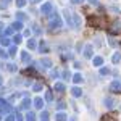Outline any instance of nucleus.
<instances>
[{"label": "nucleus", "instance_id": "393cba45", "mask_svg": "<svg viewBox=\"0 0 121 121\" xmlns=\"http://www.w3.org/2000/svg\"><path fill=\"white\" fill-rule=\"evenodd\" d=\"M16 16H18V21H19V23H23V19L26 18V15H24L23 11H18V13H16Z\"/></svg>", "mask_w": 121, "mask_h": 121}, {"label": "nucleus", "instance_id": "2f4dec72", "mask_svg": "<svg viewBox=\"0 0 121 121\" xmlns=\"http://www.w3.org/2000/svg\"><path fill=\"white\" fill-rule=\"evenodd\" d=\"M39 48H40V52H47V50H48V48H47V45L42 42V40H40V45H39Z\"/></svg>", "mask_w": 121, "mask_h": 121}, {"label": "nucleus", "instance_id": "c03bdc74", "mask_svg": "<svg viewBox=\"0 0 121 121\" xmlns=\"http://www.w3.org/2000/svg\"><path fill=\"white\" fill-rule=\"evenodd\" d=\"M71 2H73V3H82L84 0H71Z\"/></svg>", "mask_w": 121, "mask_h": 121}, {"label": "nucleus", "instance_id": "a211bd4d", "mask_svg": "<svg viewBox=\"0 0 121 121\" xmlns=\"http://www.w3.org/2000/svg\"><path fill=\"white\" fill-rule=\"evenodd\" d=\"M71 94H73L74 97H81V94H82V91H81L79 87H73V89H71Z\"/></svg>", "mask_w": 121, "mask_h": 121}, {"label": "nucleus", "instance_id": "f257e3e1", "mask_svg": "<svg viewBox=\"0 0 121 121\" xmlns=\"http://www.w3.org/2000/svg\"><path fill=\"white\" fill-rule=\"evenodd\" d=\"M89 24L94 26V28H105V26H107L103 16H91V18H89Z\"/></svg>", "mask_w": 121, "mask_h": 121}, {"label": "nucleus", "instance_id": "9d476101", "mask_svg": "<svg viewBox=\"0 0 121 121\" xmlns=\"http://www.w3.org/2000/svg\"><path fill=\"white\" fill-rule=\"evenodd\" d=\"M105 107H107V108H113V107H115V100H113L112 97L105 99Z\"/></svg>", "mask_w": 121, "mask_h": 121}, {"label": "nucleus", "instance_id": "e433bc0d", "mask_svg": "<svg viewBox=\"0 0 121 121\" xmlns=\"http://www.w3.org/2000/svg\"><path fill=\"white\" fill-rule=\"evenodd\" d=\"M13 32H15V31H13L11 28H7V31H5V37H7V36H10V34H13Z\"/></svg>", "mask_w": 121, "mask_h": 121}, {"label": "nucleus", "instance_id": "2eb2a0df", "mask_svg": "<svg viewBox=\"0 0 121 121\" xmlns=\"http://www.w3.org/2000/svg\"><path fill=\"white\" fill-rule=\"evenodd\" d=\"M21 60H23V63H28L29 60H31V56H29L28 52H21Z\"/></svg>", "mask_w": 121, "mask_h": 121}, {"label": "nucleus", "instance_id": "37998d69", "mask_svg": "<svg viewBox=\"0 0 121 121\" xmlns=\"http://www.w3.org/2000/svg\"><path fill=\"white\" fill-rule=\"evenodd\" d=\"M89 3H92V5H99V2H97V0H89Z\"/></svg>", "mask_w": 121, "mask_h": 121}, {"label": "nucleus", "instance_id": "7c9ffc66", "mask_svg": "<svg viewBox=\"0 0 121 121\" xmlns=\"http://www.w3.org/2000/svg\"><path fill=\"white\" fill-rule=\"evenodd\" d=\"M26 73H28V74H31V76H36V74H37L34 68H28V69H26Z\"/></svg>", "mask_w": 121, "mask_h": 121}, {"label": "nucleus", "instance_id": "4c0bfd02", "mask_svg": "<svg viewBox=\"0 0 121 121\" xmlns=\"http://www.w3.org/2000/svg\"><path fill=\"white\" fill-rule=\"evenodd\" d=\"M5 121H15V116H11V115H8V116H7V120Z\"/></svg>", "mask_w": 121, "mask_h": 121}, {"label": "nucleus", "instance_id": "1a4fd4ad", "mask_svg": "<svg viewBox=\"0 0 121 121\" xmlns=\"http://www.w3.org/2000/svg\"><path fill=\"white\" fill-rule=\"evenodd\" d=\"M40 63L44 65V68H50V66H52V60L45 56V58H42V60H40Z\"/></svg>", "mask_w": 121, "mask_h": 121}, {"label": "nucleus", "instance_id": "4468645a", "mask_svg": "<svg viewBox=\"0 0 121 121\" xmlns=\"http://www.w3.org/2000/svg\"><path fill=\"white\" fill-rule=\"evenodd\" d=\"M55 91H56V92H65V84L55 82Z\"/></svg>", "mask_w": 121, "mask_h": 121}, {"label": "nucleus", "instance_id": "4be33fe9", "mask_svg": "<svg viewBox=\"0 0 121 121\" xmlns=\"http://www.w3.org/2000/svg\"><path fill=\"white\" fill-rule=\"evenodd\" d=\"M28 47L31 48V50H34V48H36V40H34V39H29L28 40Z\"/></svg>", "mask_w": 121, "mask_h": 121}, {"label": "nucleus", "instance_id": "a878e982", "mask_svg": "<svg viewBox=\"0 0 121 121\" xmlns=\"http://www.w3.org/2000/svg\"><path fill=\"white\" fill-rule=\"evenodd\" d=\"M40 121H48V113H47V112L40 113Z\"/></svg>", "mask_w": 121, "mask_h": 121}, {"label": "nucleus", "instance_id": "a19ab883", "mask_svg": "<svg viewBox=\"0 0 121 121\" xmlns=\"http://www.w3.org/2000/svg\"><path fill=\"white\" fill-rule=\"evenodd\" d=\"M15 118H16V121H23V116L18 115V113H16V116H15Z\"/></svg>", "mask_w": 121, "mask_h": 121}, {"label": "nucleus", "instance_id": "ea45409f", "mask_svg": "<svg viewBox=\"0 0 121 121\" xmlns=\"http://www.w3.org/2000/svg\"><path fill=\"white\" fill-rule=\"evenodd\" d=\"M8 69H10V71H15V69H16V66H15V65H8Z\"/></svg>", "mask_w": 121, "mask_h": 121}, {"label": "nucleus", "instance_id": "dca6fc26", "mask_svg": "<svg viewBox=\"0 0 121 121\" xmlns=\"http://www.w3.org/2000/svg\"><path fill=\"white\" fill-rule=\"evenodd\" d=\"M21 28H23V23H19V21H15V23L11 24V29H13V31H19Z\"/></svg>", "mask_w": 121, "mask_h": 121}, {"label": "nucleus", "instance_id": "6ab92c4d", "mask_svg": "<svg viewBox=\"0 0 121 121\" xmlns=\"http://www.w3.org/2000/svg\"><path fill=\"white\" fill-rule=\"evenodd\" d=\"M102 63H103L102 56H94V65L95 66H102Z\"/></svg>", "mask_w": 121, "mask_h": 121}, {"label": "nucleus", "instance_id": "5701e85b", "mask_svg": "<svg viewBox=\"0 0 121 121\" xmlns=\"http://www.w3.org/2000/svg\"><path fill=\"white\" fill-rule=\"evenodd\" d=\"M73 81H74L76 84L82 82V76H81V74H74V76H73Z\"/></svg>", "mask_w": 121, "mask_h": 121}, {"label": "nucleus", "instance_id": "0eeeda50", "mask_svg": "<svg viewBox=\"0 0 121 121\" xmlns=\"http://www.w3.org/2000/svg\"><path fill=\"white\" fill-rule=\"evenodd\" d=\"M31 99H29V97H24V99H23V102H21V105H19V108H21V110H29V107H31Z\"/></svg>", "mask_w": 121, "mask_h": 121}, {"label": "nucleus", "instance_id": "a18cd8bd", "mask_svg": "<svg viewBox=\"0 0 121 121\" xmlns=\"http://www.w3.org/2000/svg\"><path fill=\"white\" fill-rule=\"evenodd\" d=\"M31 3H37V2H42V0H29Z\"/></svg>", "mask_w": 121, "mask_h": 121}, {"label": "nucleus", "instance_id": "79ce46f5", "mask_svg": "<svg viewBox=\"0 0 121 121\" xmlns=\"http://www.w3.org/2000/svg\"><path fill=\"white\" fill-rule=\"evenodd\" d=\"M56 76H58V71H52V78H53V79H55Z\"/></svg>", "mask_w": 121, "mask_h": 121}, {"label": "nucleus", "instance_id": "f03ea898", "mask_svg": "<svg viewBox=\"0 0 121 121\" xmlns=\"http://www.w3.org/2000/svg\"><path fill=\"white\" fill-rule=\"evenodd\" d=\"M11 112V107H10L8 102L5 100H0V115H7V113Z\"/></svg>", "mask_w": 121, "mask_h": 121}, {"label": "nucleus", "instance_id": "49530a36", "mask_svg": "<svg viewBox=\"0 0 121 121\" xmlns=\"http://www.w3.org/2000/svg\"><path fill=\"white\" fill-rule=\"evenodd\" d=\"M2 29H3V24H2V23H0V32H2Z\"/></svg>", "mask_w": 121, "mask_h": 121}, {"label": "nucleus", "instance_id": "aec40b11", "mask_svg": "<svg viewBox=\"0 0 121 121\" xmlns=\"http://www.w3.org/2000/svg\"><path fill=\"white\" fill-rule=\"evenodd\" d=\"M55 120L56 121H66V115H65V113H56Z\"/></svg>", "mask_w": 121, "mask_h": 121}, {"label": "nucleus", "instance_id": "412c9836", "mask_svg": "<svg viewBox=\"0 0 121 121\" xmlns=\"http://www.w3.org/2000/svg\"><path fill=\"white\" fill-rule=\"evenodd\" d=\"M112 61H113V63H120V61H121V53H115L113 58H112Z\"/></svg>", "mask_w": 121, "mask_h": 121}, {"label": "nucleus", "instance_id": "7ed1b4c3", "mask_svg": "<svg viewBox=\"0 0 121 121\" xmlns=\"http://www.w3.org/2000/svg\"><path fill=\"white\" fill-rule=\"evenodd\" d=\"M50 28L52 29H58V28H61V19H60V16L58 15H53V18H52V21H50Z\"/></svg>", "mask_w": 121, "mask_h": 121}, {"label": "nucleus", "instance_id": "6e6552de", "mask_svg": "<svg viewBox=\"0 0 121 121\" xmlns=\"http://www.w3.org/2000/svg\"><path fill=\"white\" fill-rule=\"evenodd\" d=\"M34 107L39 108V110H42V107H44V100H42L40 97H36V99H34Z\"/></svg>", "mask_w": 121, "mask_h": 121}, {"label": "nucleus", "instance_id": "58836bf2", "mask_svg": "<svg viewBox=\"0 0 121 121\" xmlns=\"http://www.w3.org/2000/svg\"><path fill=\"white\" fill-rule=\"evenodd\" d=\"M95 45H97V47H100V45H102V42H100V39H99V37L95 39Z\"/></svg>", "mask_w": 121, "mask_h": 121}, {"label": "nucleus", "instance_id": "39448f33", "mask_svg": "<svg viewBox=\"0 0 121 121\" xmlns=\"http://www.w3.org/2000/svg\"><path fill=\"white\" fill-rule=\"evenodd\" d=\"M52 10H53V5H52L50 2H47V3H44V5L40 7V13H42V15H48Z\"/></svg>", "mask_w": 121, "mask_h": 121}, {"label": "nucleus", "instance_id": "c85d7f7f", "mask_svg": "<svg viewBox=\"0 0 121 121\" xmlns=\"http://www.w3.org/2000/svg\"><path fill=\"white\" fill-rule=\"evenodd\" d=\"M36 92H39V91H42V82H37V84H34V87H32Z\"/></svg>", "mask_w": 121, "mask_h": 121}, {"label": "nucleus", "instance_id": "de8ad7c7", "mask_svg": "<svg viewBox=\"0 0 121 121\" xmlns=\"http://www.w3.org/2000/svg\"><path fill=\"white\" fill-rule=\"evenodd\" d=\"M2 82H3V79H2V78H0V86H2Z\"/></svg>", "mask_w": 121, "mask_h": 121}, {"label": "nucleus", "instance_id": "b1692460", "mask_svg": "<svg viewBox=\"0 0 121 121\" xmlns=\"http://www.w3.org/2000/svg\"><path fill=\"white\" fill-rule=\"evenodd\" d=\"M8 55H10V56L16 55V47H15V45H11V47L8 48Z\"/></svg>", "mask_w": 121, "mask_h": 121}, {"label": "nucleus", "instance_id": "f8f14e48", "mask_svg": "<svg viewBox=\"0 0 121 121\" xmlns=\"http://www.w3.org/2000/svg\"><path fill=\"white\" fill-rule=\"evenodd\" d=\"M73 21H74V28H81V18H79V15H73Z\"/></svg>", "mask_w": 121, "mask_h": 121}, {"label": "nucleus", "instance_id": "09e8293b", "mask_svg": "<svg viewBox=\"0 0 121 121\" xmlns=\"http://www.w3.org/2000/svg\"><path fill=\"white\" fill-rule=\"evenodd\" d=\"M71 121H76V120H71Z\"/></svg>", "mask_w": 121, "mask_h": 121}, {"label": "nucleus", "instance_id": "9b49d317", "mask_svg": "<svg viewBox=\"0 0 121 121\" xmlns=\"http://www.w3.org/2000/svg\"><path fill=\"white\" fill-rule=\"evenodd\" d=\"M84 56H87V58L92 56V45H87L86 48H84Z\"/></svg>", "mask_w": 121, "mask_h": 121}, {"label": "nucleus", "instance_id": "c9c22d12", "mask_svg": "<svg viewBox=\"0 0 121 121\" xmlns=\"http://www.w3.org/2000/svg\"><path fill=\"white\" fill-rule=\"evenodd\" d=\"M13 42H15L16 45H18L19 42H21V36H15V37H13Z\"/></svg>", "mask_w": 121, "mask_h": 121}, {"label": "nucleus", "instance_id": "f704fd0d", "mask_svg": "<svg viewBox=\"0 0 121 121\" xmlns=\"http://www.w3.org/2000/svg\"><path fill=\"white\" fill-rule=\"evenodd\" d=\"M16 5H18L19 8H21V7H24V5H26V0H16Z\"/></svg>", "mask_w": 121, "mask_h": 121}, {"label": "nucleus", "instance_id": "72a5a7b5", "mask_svg": "<svg viewBox=\"0 0 121 121\" xmlns=\"http://www.w3.org/2000/svg\"><path fill=\"white\" fill-rule=\"evenodd\" d=\"M108 73H110V69H108V68H102V69H100V74H102V76H107Z\"/></svg>", "mask_w": 121, "mask_h": 121}, {"label": "nucleus", "instance_id": "473e14b6", "mask_svg": "<svg viewBox=\"0 0 121 121\" xmlns=\"http://www.w3.org/2000/svg\"><path fill=\"white\" fill-rule=\"evenodd\" d=\"M8 3H10V0H0V8H5Z\"/></svg>", "mask_w": 121, "mask_h": 121}, {"label": "nucleus", "instance_id": "c756f323", "mask_svg": "<svg viewBox=\"0 0 121 121\" xmlns=\"http://www.w3.org/2000/svg\"><path fill=\"white\" fill-rule=\"evenodd\" d=\"M61 76H63V78H65V79H69V78H71V73H69V71H68V69H65V71H63V73H61Z\"/></svg>", "mask_w": 121, "mask_h": 121}, {"label": "nucleus", "instance_id": "423d86ee", "mask_svg": "<svg viewBox=\"0 0 121 121\" xmlns=\"http://www.w3.org/2000/svg\"><path fill=\"white\" fill-rule=\"evenodd\" d=\"M110 91H112V92L121 91V81H120V79H115V81L110 84Z\"/></svg>", "mask_w": 121, "mask_h": 121}, {"label": "nucleus", "instance_id": "cd10ccee", "mask_svg": "<svg viewBox=\"0 0 121 121\" xmlns=\"http://www.w3.org/2000/svg\"><path fill=\"white\" fill-rule=\"evenodd\" d=\"M56 108H58V110H65V108H66V103L65 102H58V103H56Z\"/></svg>", "mask_w": 121, "mask_h": 121}, {"label": "nucleus", "instance_id": "f3484780", "mask_svg": "<svg viewBox=\"0 0 121 121\" xmlns=\"http://www.w3.org/2000/svg\"><path fill=\"white\" fill-rule=\"evenodd\" d=\"M0 44H2L3 47H8L10 45V39L5 37V36H2V37H0Z\"/></svg>", "mask_w": 121, "mask_h": 121}, {"label": "nucleus", "instance_id": "ddd939ff", "mask_svg": "<svg viewBox=\"0 0 121 121\" xmlns=\"http://www.w3.org/2000/svg\"><path fill=\"white\" fill-rule=\"evenodd\" d=\"M26 121H36V113L34 112H28L26 113Z\"/></svg>", "mask_w": 121, "mask_h": 121}, {"label": "nucleus", "instance_id": "20e7f679", "mask_svg": "<svg viewBox=\"0 0 121 121\" xmlns=\"http://www.w3.org/2000/svg\"><path fill=\"white\" fill-rule=\"evenodd\" d=\"M108 32H110V34H118V32H121V21L120 19H116V21L113 23L112 28L108 29Z\"/></svg>", "mask_w": 121, "mask_h": 121}, {"label": "nucleus", "instance_id": "bb28decb", "mask_svg": "<svg viewBox=\"0 0 121 121\" xmlns=\"http://www.w3.org/2000/svg\"><path fill=\"white\" fill-rule=\"evenodd\" d=\"M45 100H47V102H52V100H53V94H52V92H47L45 94Z\"/></svg>", "mask_w": 121, "mask_h": 121}]
</instances>
